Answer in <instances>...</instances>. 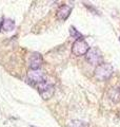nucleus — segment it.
<instances>
[{
    "label": "nucleus",
    "instance_id": "1",
    "mask_svg": "<svg viewBox=\"0 0 120 127\" xmlns=\"http://www.w3.org/2000/svg\"><path fill=\"white\" fill-rule=\"evenodd\" d=\"M113 71L114 69L111 64H100L95 69V76L99 81H105L112 76Z\"/></svg>",
    "mask_w": 120,
    "mask_h": 127
},
{
    "label": "nucleus",
    "instance_id": "2",
    "mask_svg": "<svg viewBox=\"0 0 120 127\" xmlns=\"http://www.w3.org/2000/svg\"><path fill=\"white\" fill-rule=\"evenodd\" d=\"M85 57H86V61L89 62L91 65H94V66H99L100 64H102V54H101V51H100L98 48H91V49L87 51V53L85 54Z\"/></svg>",
    "mask_w": 120,
    "mask_h": 127
},
{
    "label": "nucleus",
    "instance_id": "3",
    "mask_svg": "<svg viewBox=\"0 0 120 127\" xmlns=\"http://www.w3.org/2000/svg\"><path fill=\"white\" fill-rule=\"evenodd\" d=\"M89 50H90V47L84 39H77V40L73 43V47H72V52H73L76 56L85 55Z\"/></svg>",
    "mask_w": 120,
    "mask_h": 127
},
{
    "label": "nucleus",
    "instance_id": "4",
    "mask_svg": "<svg viewBox=\"0 0 120 127\" xmlns=\"http://www.w3.org/2000/svg\"><path fill=\"white\" fill-rule=\"evenodd\" d=\"M37 89L43 100H47V98L52 97L55 92V87L47 82H43L41 84H39L37 86Z\"/></svg>",
    "mask_w": 120,
    "mask_h": 127
},
{
    "label": "nucleus",
    "instance_id": "5",
    "mask_svg": "<svg viewBox=\"0 0 120 127\" xmlns=\"http://www.w3.org/2000/svg\"><path fill=\"white\" fill-rule=\"evenodd\" d=\"M27 78L29 81H31L32 84L34 83H37V84H41V83L45 82L44 81V74L41 70H31L29 73H27Z\"/></svg>",
    "mask_w": 120,
    "mask_h": 127
},
{
    "label": "nucleus",
    "instance_id": "6",
    "mask_svg": "<svg viewBox=\"0 0 120 127\" xmlns=\"http://www.w3.org/2000/svg\"><path fill=\"white\" fill-rule=\"evenodd\" d=\"M42 62H43V58H42V55L40 53L35 52L31 55L30 57V67H31V70H38L40 67L42 65Z\"/></svg>",
    "mask_w": 120,
    "mask_h": 127
},
{
    "label": "nucleus",
    "instance_id": "7",
    "mask_svg": "<svg viewBox=\"0 0 120 127\" xmlns=\"http://www.w3.org/2000/svg\"><path fill=\"white\" fill-rule=\"evenodd\" d=\"M72 12V7L69 5H62L60 6V9L57 11V18L60 20H65V19L69 17L70 14Z\"/></svg>",
    "mask_w": 120,
    "mask_h": 127
},
{
    "label": "nucleus",
    "instance_id": "8",
    "mask_svg": "<svg viewBox=\"0 0 120 127\" xmlns=\"http://www.w3.org/2000/svg\"><path fill=\"white\" fill-rule=\"evenodd\" d=\"M15 28V21L12 20V19H3L1 22V30L10 32L13 31Z\"/></svg>",
    "mask_w": 120,
    "mask_h": 127
},
{
    "label": "nucleus",
    "instance_id": "9",
    "mask_svg": "<svg viewBox=\"0 0 120 127\" xmlns=\"http://www.w3.org/2000/svg\"><path fill=\"white\" fill-rule=\"evenodd\" d=\"M69 127H87V124L85 122H83V121L74 120L69 124Z\"/></svg>",
    "mask_w": 120,
    "mask_h": 127
},
{
    "label": "nucleus",
    "instance_id": "10",
    "mask_svg": "<svg viewBox=\"0 0 120 127\" xmlns=\"http://www.w3.org/2000/svg\"><path fill=\"white\" fill-rule=\"evenodd\" d=\"M70 34L72 35V36H73V38H76V40H77V39H83V38H82V37H83L82 34L80 33V32H78L74 27H71V29H70Z\"/></svg>",
    "mask_w": 120,
    "mask_h": 127
},
{
    "label": "nucleus",
    "instance_id": "11",
    "mask_svg": "<svg viewBox=\"0 0 120 127\" xmlns=\"http://www.w3.org/2000/svg\"><path fill=\"white\" fill-rule=\"evenodd\" d=\"M2 22V21H1ZM1 22H0V29H1Z\"/></svg>",
    "mask_w": 120,
    "mask_h": 127
},
{
    "label": "nucleus",
    "instance_id": "12",
    "mask_svg": "<svg viewBox=\"0 0 120 127\" xmlns=\"http://www.w3.org/2000/svg\"><path fill=\"white\" fill-rule=\"evenodd\" d=\"M32 127H35V126H32Z\"/></svg>",
    "mask_w": 120,
    "mask_h": 127
},
{
    "label": "nucleus",
    "instance_id": "13",
    "mask_svg": "<svg viewBox=\"0 0 120 127\" xmlns=\"http://www.w3.org/2000/svg\"><path fill=\"white\" fill-rule=\"evenodd\" d=\"M119 40H120V38H119Z\"/></svg>",
    "mask_w": 120,
    "mask_h": 127
},
{
    "label": "nucleus",
    "instance_id": "14",
    "mask_svg": "<svg viewBox=\"0 0 120 127\" xmlns=\"http://www.w3.org/2000/svg\"><path fill=\"white\" fill-rule=\"evenodd\" d=\"M119 91H120V89H119Z\"/></svg>",
    "mask_w": 120,
    "mask_h": 127
}]
</instances>
